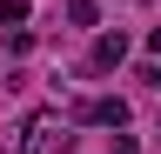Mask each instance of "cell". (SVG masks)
<instances>
[{"mask_svg":"<svg viewBox=\"0 0 161 154\" xmlns=\"http://www.w3.org/2000/svg\"><path fill=\"white\" fill-rule=\"evenodd\" d=\"M60 147H67L60 114H34V121H27V147H20V154H60Z\"/></svg>","mask_w":161,"mask_h":154,"instance_id":"1","label":"cell"},{"mask_svg":"<svg viewBox=\"0 0 161 154\" xmlns=\"http://www.w3.org/2000/svg\"><path fill=\"white\" fill-rule=\"evenodd\" d=\"M74 121H101V127H128V101H114V94H108V101H80V107H74Z\"/></svg>","mask_w":161,"mask_h":154,"instance_id":"2","label":"cell"},{"mask_svg":"<svg viewBox=\"0 0 161 154\" xmlns=\"http://www.w3.org/2000/svg\"><path fill=\"white\" fill-rule=\"evenodd\" d=\"M128 61V34H101L94 40V67H121Z\"/></svg>","mask_w":161,"mask_h":154,"instance_id":"3","label":"cell"},{"mask_svg":"<svg viewBox=\"0 0 161 154\" xmlns=\"http://www.w3.org/2000/svg\"><path fill=\"white\" fill-rule=\"evenodd\" d=\"M67 20H74V27H94V20H101V0H67Z\"/></svg>","mask_w":161,"mask_h":154,"instance_id":"4","label":"cell"},{"mask_svg":"<svg viewBox=\"0 0 161 154\" xmlns=\"http://www.w3.org/2000/svg\"><path fill=\"white\" fill-rule=\"evenodd\" d=\"M27 13H34L27 0H0V27H20V20H27Z\"/></svg>","mask_w":161,"mask_h":154,"instance_id":"5","label":"cell"},{"mask_svg":"<svg viewBox=\"0 0 161 154\" xmlns=\"http://www.w3.org/2000/svg\"><path fill=\"white\" fill-rule=\"evenodd\" d=\"M114 154H141V147H134V134H114Z\"/></svg>","mask_w":161,"mask_h":154,"instance_id":"6","label":"cell"},{"mask_svg":"<svg viewBox=\"0 0 161 154\" xmlns=\"http://www.w3.org/2000/svg\"><path fill=\"white\" fill-rule=\"evenodd\" d=\"M141 81H148V87H161V61H154V67H141Z\"/></svg>","mask_w":161,"mask_h":154,"instance_id":"7","label":"cell"},{"mask_svg":"<svg viewBox=\"0 0 161 154\" xmlns=\"http://www.w3.org/2000/svg\"><path fill=\"white\" fill-rule=\"evenodd\" d=\"M148 47H154V54H161V27H154V34H148Z\"/></svg>","mask_w":161,"mask_h":154,"instance_id":"8","label":"cell"}]
</instances>
